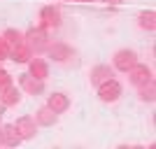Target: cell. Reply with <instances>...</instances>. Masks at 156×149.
<instances>
[{
  "label": "cell",
  "mask_w": 156,
  "mask_h": 149,
  "mask_svg": "<svg viewBox=\"0 0 156 149\" xmlns=\"http://www.w3.org/2000/svg\"><path fill=\"white\" fill-rule=\"evenodd\" d=\"M23 42H26L28 47H30V51L35 54V56H40V54L47 51V47H49V30H44V28H40L37 23L33 28H28L26 33H23Z\"/></svg>",
  "instance_id": "6da1fadb"
},
{
  "label": "cell",
  "mask_w": 156,
  "mask_h": 149,
  "mask_svg": "<svg viewBox=\"0 0 156 149\" xmlns=\"http://www.w3.org/2000/svg\"><path fill=\"white\" fill-rule=\"evenodd\" d=\"M47 56L54 61V63H61V65H72L75 63V49L70 44H65V42H49L47 47Z\"/></svg>",
  "instance_id": "7a4b0ae2"
},
{
  "label": "cell",
  "mask_w": 156,
  "mask_h": 149,
  "mask_svg": "<svg viewBox=\"0 0 156 149\" xmlns=\"http://www.w3.org/2000/svg\"><path fill=\"white\" fill-rule=\"evenodd\" d=\"M63 23V16H61V9L56 5H44L40 9V16H37V26L44 28V30H56L61 28Z\"/></svg>",
  "instance_id": "3957f363"
},
{
  "label": "cell",
  "mask_w": 156,
  "mask_h": 149,
  "mask_svg": "<svg viewBox=\"0 0 156 149\" xmlns=\"http://www.w3.org/2000/svg\"><path fill=\"white\" fill-rule=\"evenodd\" d=\"M98 91V98L103 100V103H117L119 98H121V93H124V86H121V82L119 79H107V82H103L100 86H96Z\"/></svg>",
  "instance_id": "277c9868"
},
{
  "label": "cell",
  "mask_w": 156,
  "mask_h": 149,
  "mask_svg": "<svg viewBox=\"0 0 156 149\" xmlns=\"http://www.w3.org/2000/svg\"><path fill=\"white\" fill-rule=\"evenodd\" d=\"M126 75H128V82L135 86V89L144 86L147 82H154V72H151V68H149V65H144V63H140V61H137Z\"/></svg>",
  "instance_id": "5b68a950"
},
{
  "label": "cell",
  "mask_w": 156,
  "mask_h": 149,
  "mask_svg": "<svg viewBox=\"0 0 156 149\" xmlns=\"http://www.w3.org/2000/svg\"><path fill=\"white\" fill-rule=\"evenodd\" d=\"M137 63V51L135 49H119L114 56H112V68L114 70H119V72H128L133 65Z\"/></svg>",
  "instance_id": "8992f818"
},
{
  "label": "cell",
  "mask_w": 156,
  "mask_h": 149,
  "mask_svg": "<svg viewBox=\"0 0 156 149\" xmlns=\"http://www.w3.org/2000/svg\"><path fill=\"white\" fill-rule=\"evenodd\" d=\"M14 128H16V133L21 135L23 142H28V140H33V137L37 135V121H35V117H30V114L19 117L14 121Z\"/></svg>",
  "instance_id": "52a82bcc"
},
{
  "label": "cell",
  "mask_w": 156,
  "mask_h": 149,
  "mask_svg": "<svg viewBox=\"0 0 156 149\" xmlns=\"http://www.w3.org/2000/svg\"><path fill=\"white\" fill-rule=\"evenodd\" d=\"M19 89L26 96H42L44 93V82L28 75V72H23V75H19Z\"/></svg>",
  "instance_id": "ba28073f"
},
{
  "label": "cell",
  "mask_w": 156,
  "mask_h": 149,
  "mask_svg": "<svg viewBox=\"0 0 156 149\" xmlns=\"http://www.w3.org/2000/svg\"><path fill=\"white\" fill-rule=\"evenodd\" d=\"M112 77H114V68L107 65V63H98L89 70V79H91L93 86H100L103 82H107V79H112Z\"/></svg>",
  "instance_id": "9c48e42d"
},
{
  "label": "cell",
  "mask_w": 156,
  "mask_h": 149,
  "mask_svg": "<svg viewBox=\"0 0 156 149\" xmlns=\"http://www.w3.org/2000/svg\"><path fill=\"white\" fill-rule=\"evenodd\" d=\"M47 105H49L56 114H65V112L70 110V98L65 96L63 91H51V93L47 96Z\"/></svg>",
  "instance_id": "30bf717a"
},
{
  "label": "cell",
  "mask_w": 156,
  "mask_h": 149,
  "mask_svg": "<svg viewBox=\"0 0 156 149\" xmlns=\"http://www.w3.org/2000/svg\"><path fill=\"white\" fill-rule=\"evenodd\" d=\"M0 142H2V147H19L23 140H21V135L16 133V128H14V123H0Z\"/></svg>",
  "instance_id": "8fae6325"
},
{
  "label": "cell",
  "mask_w": 156,
  "mask_h": 149,
  "mask_svg": "<svg viewBox=\"0 0 156 149\" xmlns=\"http://www.w3.org/2000/svg\"><path fill=\"white\" fill-rule=\"evenodd\" d=\"M28 75H33V77L42 79V82H47L49 79V63H47L44 59H37V56H33L30 61H28Z\"/></svg>",
  "instance_id": "7c38bea8"
},
{
  "label": "cell",
  "mask_w": 156,
  "mask_h": 149,
  "mask_svg": "<svg viewBox=\"0 0 156 149\" xmlns=\"http://www.w3.org/2000/svg\"><path fill=\"white\" fill-rule=\"evenodd\" d=\"M35 121H37V126H44V128H51L54 123L58 121V114L49 107V105H42L37 112H35Z\"/></svg>",
  "instance_id": "4fadbf2b"
},
{
  "label": "cell",
  "mask_w": 156,
  "mask_h": 149,
  "mask_svg": "<svg viewBox=\"0 0 156 149\" xmlns=\"http://www.w3.org/2000/svg\"><path fill=\"white\" fill-rule=\"evenodd\" d=\"M33 56H35V54L30 51V47H28L26 42H23V44H19V47H12V49H9V61H14V63H19V65H26Z\"/></svg>",
  "instance_id": "5bb4252c"
},
{
  "label": "cell",
  "mask_w": 156,
  "mask_h": 149,
  "mask_svg": "<svg viewBox=\"0 0 156 149\" xmlns=\"http://www.w3.org/2000/svg\"><path fill=\"white\" fill-rule=\"evenodd\" d=\"M21 93L23 91L19 89V86H9V89H5L2 93H0V103L5 105V107H16V105L21 103Z\"/></svg>",
  "instance_id": "9a60e30c"
},
{
  "label": "cell",
  "mask_w": 156,
  "mask_h": 149,
  "mask_svg": "<svg viewBox=\"0 0 156 149\" xmlns=\"http://www.w3.org/2000/svg\"><path fill=\"white\" fill-rule=\"evenodd\" d=\"M137 26L142 28V30H147V33H154L156 30V14H154V9H144V12L137 14Z\"/></svg>",
  "instance_id": "2e32d148"
},
{
  "label": "cell",
  "mask_w": 156,
  "mask_h": 149,
  "mask_svg": "<svg viewBox=\"0 0 156 149\" xmlns=\"http://www.w3.org/2000/svg\"><path fill=\"white\" fill-rule=\"evenodd\" d=\"M2 40L9 44V49H12V47H19V44H23V30H16V28H5Z\"/></svg>",
  "instance_id": "e0dca14e"
},
{
  "label": "cell",
  "mask_w": 156,
  "mask_h": 149,
  "mask_svg": "<svg viewBox=\"0 0 156 149\" xmlns=\"http://www.w3.org/2000/svg\"><path fill=\"white\" fill-rule=\"evenodd\" d=\"M137 96H140L142 103H154V100H156V86H154V82H147L144 86H140V89H137Z\"/></svg>",
  "instance_id": "ac0fdd59"
},
{
  "label": "cell",
  "mask_w": 156,
  "mask_h": 149,
  "mask_svg": "<svg viewBox=\"0 0 156 149\" xmlns=\"http://www.w3.org/2000/svg\"><path fill=\"white\" fill-rule=\"evenodd\" d=\"M14 84V79H12V75H9V72L7 70H2V68H0V93H2V91L5 89H9V86Z\"/></svg>",
  "instance_id": "d6986e66"
},
{
  "label": "cell",
  "mask_w": 156,
  "mask_h": 149,
  "mask_svg": "<svg viewBox=\"0 0 156 149\" xmlns=\"http://www.w3.org/2000/svg\"><path fill=\"white\" fill-rule=\"evenodd\" d=\"M9 59V44H7L5 40H2V35H0V61H7Z\"/></svg>",
  "instance_id": "ffe728a7"
},
{
  "label": "cell",
  "mask_w": 156,
  "mask_h": 149,
  "mask_svg": "<svg viewBox=\"0 0 156 149\" xmlns=\"http://www.w3.org/2000/svg\"><path fill=\"white\" fill-rule=\"evenodd\" d=\"M105 5H121V2H124V0H103Z\"/></svg>",
  "instance_id": "44dd1931"
},
{
  "label": "cell",
  "mask_w": 156,
  "mask_h": 149,
  "mask_svg": "<svg viewBox=\"0 0 156 149\" xmlns=\"http://www.w3.org/2000/svg\"><path fill=\"white\" fill-rule=\"evenodd\" d=\"M72 2H82V5H89V2H93V0H72Z\"/></svg>",
  "instance_id": "7402d4cb"
},
{
  "label": "cell",
  "mask_w": 156,
  "mask_h": 149,
  "mask_svg": "<svg viewBox=\"0 0 156 149\" xmlns=\"http://www.w3.org/2000/svg\"><path fill=\"white\" fill-rule=\"evenodd\" d=\"M5 110H7V107H5L2 103H0V114H5Z\"/></svg>",
  "instance_id": "603a6c76"
},
{
  "label": "cell",
  "mask_w": 156,
  "mask_h": 149,
  "mask_svg": "<svg viewBox=\"0 0 156 149\" xmlns=\"http://www.w3.org/2000/svg\"><path fill=\"white\" fill-rule=\"evenodd\" d=\"M0 123H2V114H0Z\"/></svg>",
  "instance_id": "cb8c5ba5"
},
{
  "label": "cell",
  "mask_w": 156,
  "mask_h": 149,
  "mask_svg": "<svg viewBox=\"0 0 156 149\" xmlns=\"http://www.w3.org/2000/svg\"><path fill=\"white\" fill-rule=\"evenodd\" d=\"M54 2H61V0H54Z\"/></svg>",
  "instance_id": "d4e9b609"
},
{
  "label": "cell",
  "mask_w": 156,
  "mask_h": 149,
  "mask_svg": "<svg viewBox=\"0 0 156 149\" xmlns=\"http://www.w3.org/2000/svg\"><path fill=\"white\" fill-rule=\"evenodd\" d=\"M0 147H2V142H0Z\"/></svg>",
  "instance_id": "484cf974"
}]
</instances>
